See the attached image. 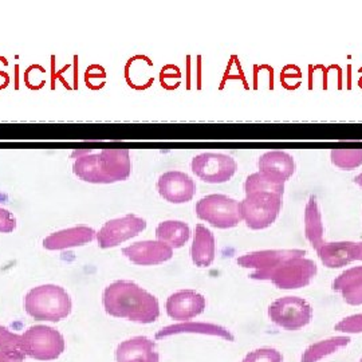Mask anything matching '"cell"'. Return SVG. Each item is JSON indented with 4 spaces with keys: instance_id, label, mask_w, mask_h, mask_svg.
Returning <instances> with one entry per match:
<instances>
[{
    "instance_id": "6da1fadb",
    "label": "cell",
    "mask_w": 362,
    "mask_h": 362,
    "mask_svg": "<svg viewBox=\"0 0 362 362\" xmlns=\"http://www.w3.org/2000/svg\"><path fill=\"white\" fill-rule=\"evenodd\" d=\"M103 303L109 315L136 324H153L160 317L157 298L130 281H117L107 286Z\"/></svg>"
},
{
    "instance_id": "7a4b0ae2",
    "label": "cell",
    "mask_w": 362,
    "mask_h": 362,
    "mask_svg": "<svg viewBox=\"0 0 362 362\" xmlns=\"http://www.w3.org/2000/svg\"><path fill=\"white\" fill-rule=\"evenodd\" d=\"M76 163L73 172L78 179L90 184H113L128 180L132 172L128 149H104L93 153L78 151L73 153Z\"/></svg>"
},
{
    "instance_id": "3957f363",
    "label": "cell",
    "mask_w": 362,
    "mask_h": 362,
    "mask_svg": "<svg viewBox=\"0 0 362 362\" xmlns=\"http://www.w3.org/2000/svg\"><path fill=\"white\" fill-rule=\"evenodd\" d=\"M25 310L35 321L59 322L71 314L73 302L64 287L42 285L27 293Z\"/></svg>"
},
{
    "instance_id": "277c9868",
    "label": "cell",
    "mask_w": 362,
    "mask_h": 362,
    "mask_svg": "<svg viewBox=\"0 0 362 362\" xmlns=\"http://www.w3.org/2000/svg\"><path fill=\"white\" fill-rule=\"evenodd\" d=\"M66 344L64 336L54 327L37 325L22 334V351L38 361H52L62 356Z\"/></svg>"
},
{
    "instance_id": "5b68a950",
    "label": "cell",
    "mask_w": 362,
    "mask_h": 362,
    "mask_svg": "<svg viewBox=\"0 0 362 362\" xmlns=\"http://www.w3.org/2000/svg\"><path fill=\"white\" fill-rule=\"evenodd\" d=\"M196 215L220 230L233 228L242 220L240 202L226 194H208L197 202Z\"/></svg>"
},
{
    "instance_id": "8992f818",
    "label": "cell",
    "mask_w": 362,
    "mask_h": 362,
    "mask_svg": "<svg viewBox=\"0 0 362 362\" xmlns=\"http://www.w3.org/2000/svg\"><path fill=\"white\" fill-rule=\"evenodd\" d=\"M282 196L272 192H254L246 194L245 200L240 202L242 220L246 221L251 230L269 228L282 208Z\"/></svg>"
},
{
    "instance_id": "52a82bcc",
    "label": "cell",
    "mask_w": 362,
    "mask_h": 362,
    "mask_svg": "<svg viewBox=\"0 0 362 362\" xmlns=\"http://www.w3.org/2000/svg\"><path fill=\"white\" fill-rule=\"evenodd\" d=\"M272 322L288 332L306 327L313 320L310 303L299 297H284L274 300L269 308Z\"/></svg>"
},
{
    "instance_id": "ba28073f",
    "label": "cell",
    "mask_w": 362,
    "mask_h": 362,
    "mask_svg": "<svg viewBox=\"0 0 362 362\" xmlns=\"http://www.w3.org/2000/svg\"><path fill=\"white\" fill-rule=\"evenodd\" d=\"M317 275V264L311 259L296 257L287 259L272 270L266 281L282 290H296L310 285Z\"/></svg>"
},
{
    "instance_id": "9c48e42d",
    "label": "cell",
    "mask_w": 362,
    "mask_h": 362,
    "mask_svg": "<svg viewBox=\"0 0 362 362\" xmlns=\"http://www.w3.org/2000/svg\"><path fill=\"white\" fill-rule=\"evenodd\" d=\"M191 169L204 182L223 184L233 179L238 170V164L231 156L207 152L192 158Z\"/></svg>"
},
{
    "instance_id": "30bf717a",
    "label": "cell",
    "mask_w": 362,
    "mask_h": 362,
    "mask_svg": "<svg viewBox=\"0 0 362 362\" xmlns=\"http://www.w3.org/2000/svg\"><path fill=\"white\" fill-rule=\"evenodd\" d=\"M303 250H266L255 251L238 258V264L243 269H250L252 272L250 278L257 281H266L269 274L282 262L296 257H305Z\"/></svg>"
},
{
    "instance_id": "8fae6325",
    "label": "cell",
    "mask_w": 362,
    "mask_h": 362,
    "mask_svg": "<svg viewBox=\"0 0 362 362\" xmlns=\"http://www.w3.org/2000/svg\"><path fill=\"white\" fill-rule=\"evenodd\" d=\"M146 228V221L133 214L118 219L109 220L97 233L98 246L104 250L119 246L124 242L136 238Z\"/></svg>"
},
{
    "instance_id": "7c38bea8",
    "label": "cell",
    "mask_w": 362,
    "mask_h": 362,
    "mask_svg": "<svg viewBox=\"0 0 362 362\" xmlns=\"http://www.w3.org/2000/svg\"><path fill=\"white\" fill-rule=\"evenodd\" d=\"M157 191L169 203L181 204L194 199L196 184L187 173L180 170H169L158 177Z\"/></svg>"
},
{
    "instance_id": "4fadbf2b",
    "label": "cell",
    "mask_w": 362,
    "mask_h": 362,
    "mask_svg": "<svg viewBox=\"0 0 362 362\" xmlns=\"http://www.w3.org/2000/svg\"><path fill=\"white\" fill-rule=\"evenodd\" d=\"M206 309V298L194 290H181L167 299L165 310L172 320L189 321Z\"/></svg>"
},
{
    "instance_id": "5bb4252c",
    "label": "cell",
    "mask_w": 362,
    "mask_h": 362,
    "mask_svg": "<svg viewBox=\"0 0 362 362\" xmlns=\"http://www.w3.org/2000/svg\"><path fill=\"white\" fill-rule=\"evenodd\" d=\"M122 254L137 266H156L173 257V248L158 240H143L122 248Z\"/></svg>"
},
{
    "instance_id": "9a60e30c",
    "label": "cell",
    "mask_w": 362,
    "mask_h": 362,
    "mask_svg": "<svg viewBox=\"0 0 362 362\" xmlns=\"http://www.w3.org/2000/svg\"><path fill=\"white\" fill-rule=\"evenodd\" d=\"M115 358L117 362H160V354L148 337H133L117 346Z\"/></svg>"
},
{
    "instance_id": "2e32d148",
    "label": "cell",
    "mask_w": 362,
    "mask_h": 362,
    "mask_svg": "<svg viewBox=\"0 0 362 362\" xmlns=\"http://www.w3.org/2000/svg\"><path fill=\"white\" fill-rule=\"evenodd\" d=\"M97 233L88 226H76L61 230L43 239V247L50 251H62L67 248L85 246L94 240Z\"/></svg>"
},
{
    "instance_id": "e0dca14e",
    "label": "cell",
    "mask_w": 362,
    "mask_h": 362,
    "mask_svg": "<svg viewBox=\"0 0 362 362\" xmlns=\"http://www.w3.org/2000/svg\"><path fill=\"white\" fill-rule=\"evenodd\" d=\"M206 334V336L219 337L226 341L233 342L235 336L230 330L219 325L207 324V322H184V324L170 325L161 329L156 333V339H164L167 337L177 336V334Z\"/></svg>"
},
{
    "instance_id": "ac0fdd59",
    "label": "cell",
    "mask_w": 362,
    "mask_h": 362,
    "mask_svg": "<svg viewBox=\"0 0 362 362\" xmlns=\"http://www.w3.org/2000/svg\"><path fill=\"white\" fill-rule=\"evenodd\" d=\"M337 293H339L344 300L350 306L362 305V266L351 267L338 275L333 284Z\"/></svg>"
},
{
    "instance_id": "d6986e66",
    "label": "cell",
    "mask_w": 362,
    "mask_h": 362,
    "mask_svg": "<svg viewBox=\"0 0 362 362\" xmlns=\"http://www.w3.org/2000/svg\"><path fill=\"white\" fill-rule=\"evenodd\" d=\"M191 258L197 267L204 269L215 260V236L203 224H197L194 228Z\"/></svg>"
},
{
    "instance_id": "ffe728a7",
    "label": "cell",
    "mask_w": 362,
    "mask_h": 362,
    "mask_svg": "<svg viewBox=\"0 0 362 362\" xmlns=\"http://www.w3.org/2000/svg\"><path fill=\"white\" fill-rule=\"evenodd\" d=\"M356 245L353 242L325 243L317 254L327 269H341L356 260Z\"/></svg>"
},
{
    "instance_id": "44dd1931",
    "label": "cell",
    "mask_w": 362,
    "mask_h": 362,
    "mask_svg": "<svg viewBox=\"0 0 362 362\" xmlns=\"http://www.w3.org/2000/svg\"><path fill=\"white\" fill-rule=\"evenodd\" d=\"M259 170L276 175L286 181L296 172V161L293 156L284 151H270L259 158Z\"/></svg>"
},
{
    "instance_id": "7402d4cb",
    "label": "cell",
    "mask_w": 362,
    "mask_h": 362,
    "mask_svg": "<svg viewBox=\"0 0 362 362\" xmlns=\"http://www.w3.org/2000/svg\"><path fill=\"white\" fill-rule=\"evenodd\" d=\"M305 233L306 239L310 242L315 251L326 243L324 240L322 215L315 196H311L305 208Z\"/></svg>"
},
{
    "instance_id": "603a6c76",
    "label": "cell",
    "mask_w": 362,
    "mask_h": 362,
    "mask_svg": "<svg viewBox=\"0 0 362 362\" xmlns=\"http://www.w3.org/2000/svg\"><path fill=\"white\" fill-rule=\"evenodd\" d=\"M156 238L170 248H180L189 240L191 230L184 221L167 220L157 226Z\"/></svg>"
},
{
    "instance_id": "cb8c5ba5",
    "label": "cell",
    "mask_w": 362,
    "mask_h": 362,
    "mask_svg": "<svg viewBox=\"0 0 362 362\" xmlns=\"http://www.w3.org/2000/svg\"><path fill=\"white\" fill-rule=\"evenodd\" d=\"M285 179L272 175L269 172H257L247 177L245 182V192L246 194H254V192H272V194H285Z\"/></svg>"
},
{
    "instance_id": "d4e9b609",
    "label": "cell",
    "mask_w": 362,
    "mask_h": 362,
    "mask_svg": "<svg viewBox=\"0 0 362 362\" xmlns=\"http://www.w3.org/2000/svg\"><path fill=\"white\" fill-rule=\"evenodd\" d=\"M350 341V337H332L315 342L303 351L300 362H318L330 354H334L338 350L346 348Z\"/></svg>"
},
{
    "instance_id": "484cf974",
    "label": "cell",
    "mask_w": 362,
    "mask_h": 362,
    "mask_svg": "<svg viewBox=\"0 0 362 362\" xmlns=\"http://www.w3.org/2000/svg\"><path fill=\"white\" fill-rule=\"evenodd\" d=\"M0 353L25 361L26 356L22 351V336L10 332L7 327L0 326Z\"/></svg>"
},
{
    "instance_id": "4316f807",
    "label": "cell",
    "mask_w": 362,
    "mask_h": 362,
    "mask_svg": "<svg viewBox=\"0 0 362 362\" xmlns=\"http://www.w3.org/2000/svg\"><path fill=\"white\" fill-rule=\"evenodd\" d=\"M337 168L351 170L362 165V149H334L330 153Z\"/></svg>"
},
{
    "instance_id": "83f0119b",
    "label": "cell",
    "mask_w": 362,
    "mask_h": 362,
    "mask_svg": "<svg viewBox=\"0 0 362 362\" xmlns=\"http://www.w3.org/2000/svg\"><path fill=\"white\" fill-rule=\"evenodd\" d=\"M242 362H284V356L274 348H260L250 351Z\"/></svg>"
},
{
    "instance_id": "f1b7e54d",
    "label": "cell",
    "mask_w": 362,
    "mask_h": 362,
    "mask_svg": "<svg viewBox=\"0 0 362 362\" xmlns=\"http://www.w3.org/2000/svg\"><path fill=\"white\" fill-rule=\"evenodd\" d=\"M337 332L349 333V334H360L362 333V314H354L344 318L334 326Z\"/></svg>"
},
{
    "instance_id": "f546056e",
    "label": "cell",
    "mask_w": 362,
    "mask_h": 362,
    "mask_svg": "<svg viewBox=\"0 0 362 362\" xmlns=\"http://www.w3.org/2000/svg\"><path fill=\"white\" fill-rule=\"evenodd\" d=\"M16 228V219L13 214L0 207V233H11Z\"/></svg>"
},
{
    "instance_id": "4dcf8cb0",
    "label": "cell",
    "mask_w": 362,
    "mask_h": 362,
    "mask_svg": "<svg viewBox=\"0 0 362 362\" xmlns=\"http://www.w3.org/2000/svg\"><path fill=\"white\" fill-rule=\"evenodd\" d=\"M0 362H25V361H22V360H16V358H11V357H8V356H6V354H3V353H0Z\"/></svg>"
},
{
    "instance_id": "1f68e13d",
    "label": "cell",
    "mask_w": 362,
    "mask_h": 362,
    "mask_svg": "<svg viewBox=\"0 0 362 362\" xmlns=\"http://www.w3.org/2000/svg\"><path fill=\"white\" fill-rule=\"evenodd\" d=\"M356 260L362 262V242L356 245Z\"/></svg>"
},
{
    "instance_id": "d6a6232c",
    "label": "cell",
    "mask_w": 362,
    "mask_h": 362,
    "mask_svg": "<svg viewBox=\"0 0 362 362\" xmlns=\"http://www.w3.org/2000/svg\"><path fill=\"white\" fill-rule=\"evenodd\" d=\"M354 182L357 184V185H360L362 188V173H360V175H357L356 176V179H354Z\"/></svg>"
},
{
    "instance_id": "836d02e7",
    "label": "cell",
    "mask_w": 362,
    "mask_h": 362,
    "mask_svg": "<svg viewBox=\"0 0 362 362\" xmlns=\"http://www.w3.org/2000/svg\"><path fill=\"white\" fill-rule=\"evenodd\" d=\"M360 362H362V358H361V361H360Z\"/></svg>"
}]
</instances>
